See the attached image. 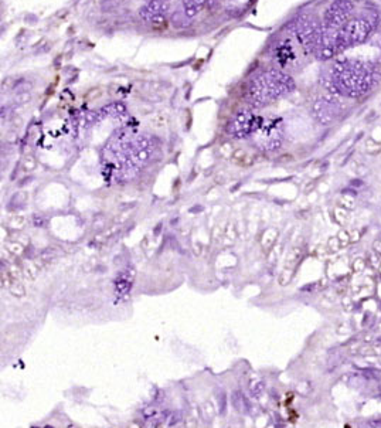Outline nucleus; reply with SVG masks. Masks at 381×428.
<instances>
[{"label": "nucleus", "instance_id": "20e7f679", "mask_svg": "<svg viewBox=\"0 0 381 428\" xmlns=\"http://www.w3.org/2000/svg\"><path fill=\"white\" fill-rule=\"evenodd\" d=\"M373 29V23L367 17H356L349 20L343 27H340V36L344 47L349 48L353 45L363 44L371 36Z\"/></svg>", "mask_w": 381, "mask_h": 428}, {"label": "nucleus", "instance_id": "9b49d317", "mask_svg": "<svg viewBox=\"0 0 381 428\" xmlns=\"http://www.w3.org/2000/svg\"><path fill=\"white\" fill-rule=\"evenodd\" d=\"M126 115V108L119 102H112L109 105L101 108L97 111L98 119H104V118H122Z\"/></svg>", "mask_w": 381, "mask_h": 428}, {"label": "nucleus", "instance_id": "ddd939ff", "mask_svg": "<svg viewBox=\"0 0 381 428\" xmlns=\"http://www.w3.org/2000/svg\"><path fill=\"white\" fill-rule=\"evenodd\" d=\"M366 150L370 155H377L381 152V143L374 142L373 139H368L366 143Z\"/></svg>", "mask_w": 381, "mask_h": 428}, {"label": "nucleus", "instance_id": "f3484780", "mask_svg": "<svg viewBox=\"0 0 381 428\" xmlns=\"http://www.w3.org/2000/svg\"><path fill=\"white\" fill-rule=\"evenodd\" d=\"M380 257L381 256H378L377 253H375V256H374V254H373V256H370V261H371V264H373L375 268H377V267L380 265Z\"/></svg>", "mask_w": 381, "mask_h": 428}, {"label": "nucleus", "instance_id": "f03ea898", "mask_svg": "<svg viewBox=\"0 0 381 428\" xmlns=\"http://www.w3.org/2000/svg\"><path fill=\"white\" fill-rule=\"evenodd\" d=\"M295 90V81L281 68H268L255 74L248 84L247 98L254 106H264Z\"/></svg>", "mask_w": 381, "mask_h": 428}, {"label": "nucleus", "instance_id": "f8f14e48", "mask_svg": "<svg viewBox=\"0 0 381 428\" xmlns=\"http://www.w3.org/2000/svg\"><path fill=\"white\" fill-rule=\"evenodd\" d=\"M335 218H336L337 221L340 223V224H347L349 221H350V216H349V213H347V210L346 209H335Z\"/></svg>", "mask_w": 381, "mask_h": 428}, {"label": "nucleus", "instance_id": "423d86ee", "mask_svg": "<svg viewBox=\"0 0 381 428\" xmlns=\"http://www.w3.org/2000/svg\"><path fill=\"white\" fill-rule=\"evenodd\" d=\"M339 95H333L329 94L326 97L318 98L314 101L313 106V115L316 119L321 122L322 125H330L333 120L336 119L337 115H340L342 111V105L337 99Z\"/></svg>", "mask_w": 381, "mask_h": 428}, {"label": "nucleus", "instance_id": "dca6fc26", "mask_svg": "<svg viewBox=\"0 0 381 428\" xmlns=\"http://www.w3.org/2000/svg\"><path fill=\"white\" fill-rule=\"evenodd\" d=\"M337 238H339V242H340V246H342V248L346 247L349 242H351L350 241V233L349 231H342V233L337 235Z\"/></svg>", "mask_w": 381, "mask_h": 428}, {"label": "nucleus", "instance_id": "2eb2a0df", "mask_svg": "<svg viewBox=\"0 0 381 428\" xmlns=\"http://www.w3.org/2000/svg\"><path fill=\"white\" fill-rule=\"evenodd\" d=\"M339 203H340V206H343L344 209H353V207H354V199L350 197L349 195H344V197L340 200V202H339Z\"/></svg>", "mask_w": 381, "mask_h": 428}, {"label": "nucleus", "instance_id": "7ed1b4c3", "mask_svg": "<svg viewBox=\"0 0 381 428\" xmlns=\"http://www.w3.org/2000/svg\"><path fill=\"white\" fill-rule=\"evenodd\" d=\"M321 31L309 16H300L296 22L293 23V34L298 38L299 44L307 54H314L319 40H321Z\"/></svg>", "mask_w": 381, "mask_h": 428}, {"label": "nucleus", "instance_id": "1a4fd4ad", "mask_svg": "<svg viewBox=\"0 0 381 428\" xmlns=\"http://www.w3.org/2000/svg\"><path fill=\"white\" fill-rule=\"evenodd\" d=\"M170 10V0H146L139 9V17L145 23L160 26L166 22Z\"/></svg>", "mask_w": 381, "mask_h": 428}, {"label": "nucleus", "instance_id": "f257e3e1", "mask_svg": "<svg viewBox=\"0 0 381 428\" xmlns=\"http://www.w3.org/2000/svg\"><path fill=\"white\" fill-rule=\"evenodd\" d=\"M373 75L366 63L360 60H336L328 73L322 75L323 87L333 95L359 98L373 85Z\"/></svg>", "mask_w": 381, "mask_h": 428}, {"label": "nucleus", "instance_id": "6e6552de", "mask_svg": "<svg viewBox=\"0 0 381 428\" xmlns=\"http://www.w3.org/2000/svg\"><path fill=\"white\" fill-rule=\"evenodd\" d=\"M354 5L351 0H335L325 12V26L340 29L349 22Z\"/></svg>", "mask_w": 381, "mask_h": 428}, {"label": "nucleus", "instance_id": "0eeeda50", "mask_svg": "<svg viewBox=\"0 0 381 428\" xmlns=\"http://www.w3.org/2000/svg\"><path fill=\"white\" fill-rule=\"evenodd\" d=\"M258 135V143L264 149L275 150L282 142V125L277 119L262 122L255 131Z\"/></svg>", "mask_w": 381, "mask_h": 428}, {"label": "nucleus", "instance_id": "39448f33", "mask_svg": "<svg viewBox=\"0 0 381 428\" xmlns=\"http://www.w3.org/2000/svg\"><path fill=\"white\" fill-rule=\"evenodd\" d=\"M261 125L260 118L254 113L251 108H242L235 112L234 118L228 125V132L234 138H245L255 134V131Z\"/></svg>", "mask_w": 381, "mask_h": 428}, {"label": "nucleus", "instance_id": "4468645a", "mask_svg": "<svg viewBox=\"0 0 381 428\" xmlns=\"http://www.w3.org/2000/svg\"><path fill=\"white\" fill-rule=\"evenodd\" d=\"M351 268H353L354 272H361V271L366 268V261H364L363 258H357V260H354V261H353Z\"/></svg>", "mask_w": 381, "mask_h": 428}, {"label": "nucleus", "instance_id": "9d476101", "mask_svg": "<svg viewBox=\"0 0 381 428\" xmlns=\"http://www.w3.org/2000/svg\"><path fill=\"white\" fill-rule=\"evenodd\" d=\"M214 0H181V12L187 19H193Z\"/></svg>", "mask_w": 381, "mask_h": 428}, {"label": "nucleus", "instance_id": "a211bd4d", "mask_svg": "<svg viewBox=\"0 0 381 428\" xmlns=\"http://www.w3.org/2000/svg\"><path fill=\"white\" fill-rule=\"evenodd\" d=\"M349 233H350V241H351V242H353V241H359L360 233L357 231V230H350Z\"/></svg>", "mask_w": 381, "mask_h": 428}, {"label": "nucleus", "instance_id": "6ab92c4d", "mask_svg": "<svg viewBox=\"0 0 381 428\" xmlns=\"http://www.w3.org/2000/svg\"><path fill=\"white\" fill-rule=\"evenodd\" d=\"M374 253H377L378 256H381V241H375L373 246Z\"/></svg>", "mask_w": 381, "mask_h": 428}]
</instances>
